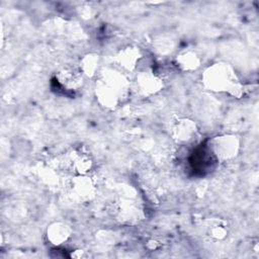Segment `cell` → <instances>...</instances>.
Instances as JSON below:
<instances>
[{
    "mask_svg": "<svg viewBox=\"0 0 259 259\" xmlns=\"http://www.w3.org/2000/svg\"><path fill=\"white\" fill-rule=\"evenodd\" d=\"M130 83L125 76L113 70H106L95 83V95L98 103L105 108L117 107L127 96Z\"/></svg>",
    "mask_w": 259,
    "mask_h": 259,
    "instance_id": "obj_1",
    "label": "cell"
},
{
    "mask_svg": "<svg viewBox=\"0 0 259 259\" xmlns=\"http://www.w3.org/2000/svg\"><path fill=\"white\" fill-rule=\"evenodd\" d=\"M203 86L210 91L239 95L241 93V83L233 70L226 63H214L207 67L202 74Z\"/></svg>",
    "mask_w": 259,
    "mask_h": 259,
    "instance_id": "obj_2",
    "label": "cell"
},
{
    "mask_svg": "<svg viewBox=\"0 0 259 259\" xmlns=\"http://www.w3.org/2000/svg\"><path fill=\"white\" fill-rule=\"evenodd\" d=\"M241 148L240 139L232 134L213 137L208 143V150L218 161H229L236 158Z\"/></svg>",
    "mask_w": 259,
    "mask_h": 259,
    "instance_id": "obj_3",
    "label": "cell"
},
{
    "mask_svg": "<svg viewBox=\"0 0 259 259\" xmlns=\"http://www.w3.org/2000/svg\"><path fill=\"white\" fill-rule=\"evenodd\" d=\"M70 194L80 203L92 200L96 193V185L89 175H75L70 181Z\"/></svg>",
    "mask_w": 259,
    "mask_h": 259,
    "instance_id": "obj_4",
    "label": "cell"
},
{
    "mask_svg": "<svg viewBox=\"0 0 259 259\" xmlns=\"http://www.w3.org/2000/svg\"><path fill=\"white\" fill-rule=\"evenodd\" d=\"M171 137L179 144H188L193 142L198 134V127L190 118L178 117L170 124Z\"/></svg>",
    "mask_w": 259,
    "mask_h": 259,
    "instance_id": "obj_5",
    "label": "cell"
},
{
    "mask_svg": "<svg viewBox=\"0 0 259 259\" xmlns=\"http://www.w3.org/2000/svg\"><path fill=\"white\" fill-rule=\"evenodd\" d=\"M83 78L84 75L81 70L72 66H65L56 74L58 84L68 91H76L80 89L83 85Z\"/></svg>",
    "mask_w": 259,
    "mask_h": 259,
    "instance_id": "obj_6",
    "label": "cell"
},
{
    "mask_svg": "<svg viewBox=\"0 0 259 259\" xmlns=\"http://www.w3.org/2000/svg\"><path fill=\"white\" fill-rule=\"evenodd\" d=\"M137 90L144 96L156 94L163 88L162 79L152 71H142L136 76Z\"/></svg>",
    "mask_w": 259,
    "mask_h": 259,
    "instance_id": "obj_7",
    "label": "cell"
},
{
    "mask_svg": "<svg viewBox=\"0 0 259 259\" xmlns=\"http://www.w3.org/2000/svg\"><path fill=\"white\" fill-rule=\"evenodd\" d=\"M67 163L69 169L75 175H88L94 165L91 155L82 150H73L70 152Z\"/></svg>",
    "mask_w": 259,
    "mask_h": 259,
    "instance_id": "obj_8",
    "label": "cell"
},
{
    "mask_svg": "<svg viewBox=\"0 0 259 259\" xmlns=\"http://www.w3.org/2000/svg\"><path fill=\"white\" fill-rule=\"evenodd\" d=\"M142 58V54L139 48L137 47H126L119 51L115 56V63L124 71L132 72L137 68L140 60Z\"/></svg>",
    "mask_w": 259,
    "mask_h": 259,
    "instance_id": "obj_9",
    "label": "cell"
},
{
    "mask_svg": "<svg viewBox=\"0 0 259 259\" xmlns=\"http://www.w3.org/2000/svg\"><path fill=\"white\" fill-rule=\"evenodd\" d=\"M47 239L54 246H61L72 236L71 227L64 222H55L47 229Z\"/></svg>",
    "mask_w": 259,
    "mask_h": 259,
    "instance_id": "obj_10",
    "label": "cell"
},
{
    "mask_svg": "<svg viewBox=\"0 0 259 259\" xmlns=\"http://www.w3.org/2000/svg\"><path fill=\"white\" fill-rule=\"evenodd\" d=\"M204 236L211 242L224 241L229 234L228 225L222 219H210L204 225Z\"/></svg>",
    "mask_w": 259,
    "mask_h": 259,
    "instance_id": "obj_11",
    "label": "cell"
},
{
    "mask_svg": "<svg viewBox=\"0 0 259 259\" xmlns=\"http://www.w3.org/2000/svg\"><path fill=\"white\" fill-rule=\"evenodd\" d=\"M175 64L183 72H193L200 67L201 59L195 52L187 50L178 54Z\"/></svg>",
    "mask_w": 259,
    "mask_h": 259,
    "instance_id": "obj_12",
    "label": "cell"
},
{
    "mask_svg": "<svg viewBox=\"0 0 259 259\" xmlns=\"http://www.w3.org/2000/svg\"><path fill=\"white\" fill-rule=\"evenodd\" d=\"M99 57L96 54H87L80 61L79 69L82 74L87 77H93L98 70Z\"/></svg>",
    "mask_w": 259,
    "mask_h": 259,
    "instance_id": "obj_13",
    "label": "cell"
}]
</instances>
